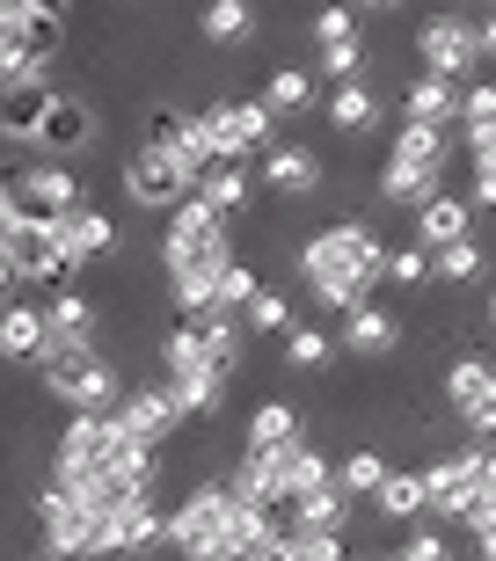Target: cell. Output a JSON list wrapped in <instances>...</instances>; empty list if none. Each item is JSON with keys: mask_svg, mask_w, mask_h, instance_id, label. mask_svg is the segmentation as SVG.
<instances>
[{"mask_svg": "<svg viewBox=\"0 0 496 561\" xmlns=\"http://www.w3.org/2000/svg\"><path fill=\"white\" fill-rule=\"evenodd\" d=\"M292 271H300L314 307L343 321L351 307H365L372 291L387 285V241H380L372 219H336V227H314L292 249Z\"/></svg>", "mask_w": 496, "mask_h": 561, "instance_id": "cell-1", "label": "cell"}, {"mask_svg": "<svg viewBox=\"0 0 496 561\" xmlns=\"http://www.w3.org/2000/svg\"><path fill=\"white\" fill-rule=\"evenodd\" d=\"M446 168H453V146H446V131L402 125V131H394V146L380 153V205H394V211L431 205L438 190H446Z\"/></svg>", "mask_w": 496, "mask_h": 561, "instance_id": "cell-2", "label": "cell"}, {"mask_svg": "<svg viewBox=\"0 0 496 561\" xmlns=\"http://www.w3.org/2000/svg\"><path fill=\"white\" fill-rule=\"evenodd\" d=\"M234 263V219L190 190L183 205L161 219V277H190V271H227Z\"/></svg>", "mask_w": 496, "mask_h": 561, "instance_id": "cell-3", "label": "cell"}, {"mask_svg": "<svg viewBox=\"0 0 496 561\" xmlns=\"http://www.w3.org/2000/svg\"><path fill=\"white\" fill-rule=\"evenodd\" d=\"M117 445H124L117 416H66L52 431V481L59 489H95L103 467L117 459Z\"/></svg>", "mask_w": 496, "mask_h": 561, "instance_id": "cell-4", "label": "cell"}, {"mask_svg": "<svg viewBox=\"0 0 496 561\" xmlns=\"http://www.w3.org/2000/svg\"><path fill=\"white\" fill-rule=\"evenodd\" d=\"M95 533H103V511L81 496V489H59L44 481L37 489V547L59 561H95Z\"/></svg>", "mask_w": 496, "mask_h": 561, "instance_id": "cell-5", "label": "cell"}, {"mask_svg": "<svg viewBox=\"0 0 496 561\" xmlns=\"http://www.w3.org/2000/svg\"><path fill=\"white\" fill-rule=\"evenodd\" d=\"M416 73H438V81H475L482 66V37H475V15H424L416 22Z\"/></svg>", "mask_w": 496, "mask_h": 561, "instance_id": "cell-6", "label": "cell"}, {"mask_svg": "<svg viewBox=\"0 0 496 561\" xmlns=\"http://www.w3.org/2000/svg\"><path fill=\"white\" fill-rule=\"evenodd\" d=\"M44 394L59 401L66 416H110L132 387H124V373H117V357H88V365H66V373H44L37 379Z\"/></svg>", "mask_w": 496, "mask_h": 561, "instance_id": "cell-7", "label": "cell"}, {"mask_svg": "<svg viewBox=\"0 0 496 561\" xmlns=\"http://www.w3.org/2000/svg\"><path fill=\"white\" fill-rule=\"evenodd\" d=\"M117 183H124V205H139V211H176L190 197V175L176 168V153H161V146H139V153H124L117 168Z\"/></svg>", "mask_w": 496, "mask_h": 561, "instance_id": "cell-8", "label": "cell"}, {"mask_svg": "<svg viewBox=\"0 0 496 561\" xmlns=\"http://www.w3.org/2000/svg\"><path fill=\"white\" fill-rule=\"evenodd\" d=\"M8 190H15V205L22 211H37V219H59V211H74V205H88V190H81V168L74 161H22V168H8Z\"/></svg>", "mask_w": 496, "mask_h": 561, "instance_id": "cell-9", "label": "cell"}, {"mask_svg": "<svg viewBox=\"0 0 496 561\" xmlns=\"http://www.w3.org/2000/svg\"><path fill=\"white\" fill-rule=\"evenodd\" d=\"M110 416H117V431H124V437H139V445H154V453H161L168 437H176V431L190 423L168 379H139V387H132V394H124L117 409H110Z\"/></svg>", "mask_w": 496, "mask_h": 561, "instance_id": "cell-10", "label": "cell"}, {"mask_svg": "<svg viewBox=\"0 0 496 561\" xmlns=\"http://www.w3.org/2000/svg\"><path fill=\"white\" fill-rule=\"evenodd\" d=\"M446 409H453V416L467 423L475 437L496 431V357L460 351L453 365H446Z\"/></svg>", "mask_w": 496, "mask_h": 561, "instance_id": "cell-11", "label": "cell"}, {"mask_svg": "<svg viewBox=\"0 0 496 561\" xmlns=\"http://www.w3.org/2000/svg\"><path fill=\"white\" fill-rule=\"evenodd\" d=\"M256 190H270V197H314L322 190V146H307V139H278V146H263L256 153Z\"/></svg>", "mask_w": 496, "mask_h": 561, "instance_id": "cell-12", "label": "cell"}, {"mask_svg": "<svg viewBox=\"0 0 496 561\" xmlns=\"http://www.w3.org/2000/svg\"><path fill=\"white\" fill-rule=\"evenodd\" d=\"M52 241H59V255L74 271H88V263H103V255L117 249V219H110L103 205H74V211L52 219Z\"/></svg>", "mask_w": 496, "mask_h": 561, "instance_id": "cell-13", "label": "cell"}, {"mask_svg": "<svg viewBox=\"0 0 496 561\" xmlns=\"http://www.w3.org/2000/svg\"><path fill=\"white\" fill-rule=\"evenodd\" d=\"M402 335H409V329H402V313L365 299V307H351L343 321H336V351H343V357H394V351H402Z\"/></svg>", "mask_w": 496, "mask_h": 561, "instance_id": "cell-14", "label": "cell"}, {"mask_svg": "<svg viewBox=\"0 0 496 561\" xmlns=\"http://www.w3.org/2000/svg\"><path fill=\"white\" fill-rule=\"evenodd\" d=\"M409 219H416V249H453V241H475V219H482V211H475V197H460V190H438V197H431V205H416L409 211Z\"/></svg>", "mask_w": 496, "mask_h": 561, "instance_id": "cell-15", "label": "cell"}, {"mask_svg": "<svg viewBox=\"0 0 496 561\" xmlns=\"http://www.w3.org/2000/svg\"><path fill=\"white\" fill-rule=\"evenodd\" d=\"M460 95H467L460 81H438V73H409L394 103H402V125H431V131H453V125H460Z\"/></svg>", "mask_w": 496, "mask_h": 561, "instance_id": "cell-16", "label": "cell"}, {"mask_svg": "<svg viewBox=\"0 0 496 561\" xmlns=\"http://www.w3.org/2000/svg\"><path fill=\"white\" fill-rule=\"evenodd\" d=\"M95 146V110H88V95H52V110H44V131H37V153H52V161H66V153H88Z\"/></svg>", "mask_w": 496, "mask_h": 561, "instance_id": "cell-17", "label": "cell"}, {"mask_svg": "<svg viewBox=\"0 0 496 561\" xmlns=\"http://www.w3.org/2000/svg\"><path fill=\"white\" fill-rule=\"evenodd\" d=\"M307 437V423H300V409L292 401H256L248 409V423H241V453H278V445H300Z\"/></svg>", "mask_w": 496, "mask_h": 561, "instance_id": "cell-18", "label": "cell"}, {"mask_svg": "<svg viewBox=\"0 0 496 561\" xmlns=\"http://www.w3.org/2000/svg\"><path fill=\"white\" fill-rule=\"evenodd\" d=\"M198 37L219 44V51H248V44L263 37V22H256V0H205V15H198Z\"/></svg>", "mask_w": 496, "mask_h": 561, "instance_id": "cell-19", "label": "cell"}, {"mask_svg": "<svg viewBox=\"0 0 496 561\" xmlns=\"http://www.w3.org/2000/svg\"><path fill=\"white\" fill-rule=\"evenodd\" d=\"M372 511H380L387 525H402V533H409V525H424V518H431V496H424V467H394V474L380 481Z\"/></svg>", "mask_w": 496, "mask_h": 561, "instance_id": "cell-20", "label": "cell"}, {"mask_svg": "<svg viewBox=\"0 0 496 561\" xmlns=\"http://www.w3.org/2000/svg\"><path fill=\"white\" fill-rule=\"evenodd\" d=\"M322 117H329V131H343V139H365L372 125H380V95H372V81H343L322 95Z\"/></svg>", "mask_w": 496, "mask_h": 561, "instance_id": "cell-21", "label": "cell"}, {"mask_svg": "<svg viewBox=\"0 0 496 561\" xmlns=\"http://www.w3.org/2000/svg\"><path fill=\"white\" fill-rule=\"evenodd\" d=\"M198 197H205L219 219H248V205H256V175H248V161H219L198 183Z\"/></svg>", "mask_w": 496, "mask_h": 561, "instance_id": "cell-22", "label": "cell"}, {"mask_svg": "<svg viewBox=\"0 0 496 561\" xmlns=\"http://www.w3.org/2000/svg\"><path fill=\"white\" fill-rule=\"evenodd\" d=\"M37 351H44V307H30V299H8L0 307V357L8 365H37Z\"/></svg>", "mask_w": 496, "mask_h": 561, "instance_id": "cell-23", "label": "cell"}, {"mask_svg": "<svg viewBox=\"0 0 496 561\" xmlns=\"http://www.w3.org/2000/svg\"><path fill=\"white\" fill-rule=\"evenodd\" d=\"M52 95H59V88H0V139H30L37 146Z\"/></svg>", "mask_w": 496, "mask_h": 561, "instance_id": "cell-24", "label": "cell"}, {"mask_svg": "<svg viewBox=\"0 0 496 561\" xmlns=\"http://www.w3.org/2000/svg\"><path fill=\"white\" fill-rule=\"evenodd\" d=\"M292 511H300L307 533H336V540H351V525H358V496H343L336 481H329V489H314V496H300Z\"/></svg>", "mask_w": 496, "mask_h": 561, "instance_id": "cell-25", "label": "cell"}, {"mask_svg": "<svg viewBox=\"0 0 496 561\" xmlns=\"http://www.w3.org/2000/svg\"><path fill=\"white\" fill-rule=\"evenodd\" d=\"M394 467H387V453H380V445H351V453L336 459V489H343V496H358V503H372L380 496V481H387Z\"/></svg>", "mask_w": 496, "mask_h": 561, "instance_id": "cell-26", "label": "cell"}, {"mask_svg": "<svg viewBox=\"0 0 496 561\" xmlns=\"http://www.w3.org/2000/svg\"><path fill=\"white\" fill-rule=\"evenodd\" d=\"M278 357H285V373H322L336 357V335L314 329V321H292V329L278 335Z\"/></svg>", "mask_w": 496, "mask_h": 561, "instance_id": "cell-27", "label": "cell"}, {"mask_svg": "<svg viewBox=\"0 0 496 561\" xmlns=\"http://www.w3.org/2000/svg\"><path fill=\"white\" fill-rule=\"evenodd\" d=\"M263 103L278 110V117H307V110H322V95H314L307 66H278V73L263 81Z\"/></svg>", "mask_w": 496, "mask_h": 561, "instance_id": "cell-28", "label": "cell"}, {"mask_svg": "<svg viewBox=\"0 0 496 561\" xmlns=\"http://www.w3.org/2000/svg\"><path fill=\"white\" fill-rule=\"evenodd\" d=\"M431 271H438V285L475 291L482 277H489V249H482V241H453V249H438V255H431Z\"/></svg>", "mask_w": 496, "mask_h": 561, "instance_id": "cell-29", "label": "cell"}, {"mask_svg": "<svg viewBox=\"0 0 496 561\" xmlns=\"http://www.w3.org/2000/svg\"><path fill=\"white\" fill-rule=\"evenodd\" d=\"M460 131H467V146H496V81H467V95H460Z\"/></svg>", "mask_w": 496, "mask_h": 561, "instance_id": "cell-30", "label": "cell"}, {"mask_svg": "<svg viewBox=\"0 0 496 561\" xmlns=\"http://www.w3.org/2000/svg\"><path fill=\"white\" fill-rule=\"evenodd\" d=\"M387 285L394 291H431L438 285V271H431V249H387Z\"/></svg>", "mask_w": 496, "mask_h": 561, "instance_id": "cell-31", "label": "cell"}, {"mask_svg": "<svg viewBox=\"0 0 496 561\" xmlns=\"http://www.w3.org/2000/svg\"><path fill=\"white\" fill-rule=\"evenodd\" d=\"M307 30H314V44H358L365 37V15H358L351 0H329V8H314Z\"/></svg>", "mask_w": 496, "mask_h": 561, "instance_id": "cell-32", "label": "cell"}, {"mask_svg": "<svg viewBox=\"0 0 496 561\" xmlns=\"http://www.w3.org/2000/svg\"><path fill=\"white\" fill-rule=\"evenodd\" d=\"M241 329L248 335H285L292 329V291H256V299H248V313H241Z\"/></svg>", "mask_w": 496, "mask_h": 561, "instance_id": "cell-33", "label": "cell"}, {"mask_svg": "<svg viewBox=\"0 0 496 561\" xmlns=\"http://www.w3.org/2000/svg\"><path fill=\"white\" fill-rule=\"evenodd\" d=\"M322 73H329L336 88H343V81H372V51H365V37H358V44H322Z\"/></svg>", "mask_w": 496, "mask_h": 561, "instance_id": "cell-34", "label": "cell"}, {"mask_svg": "<svg viewBox=\"0 0 496 561\" xmlns=\"http://www.w3.org/2000/svg\"><path fill=\"white\" fill-rule=\"evenodd\" d=\"M387 561H453V547H446L438 525H409V533L387 547Z\"/></svg>", "mask_w": 496, "mask_h": 561, "instance_id": "cell-35", "label": "cell"}, {"mask_svg": "<svg viewBox=\"0 0 496 561\" xmlns=\"http://www.w3.org/2000/svg\"><path fill=\"white\" fill-rule=\"evenodd\" d=\"M475 540V561H496V525H482V533H467Z\"/></svg>", "mask_w": 496, "mask_h": 561, "instance_id": "cell-36", "label": "cell"}, {"mask_svg": "<svg viewBox=\"0 0 496 561\" xmlns=\"http://www.w3.org/2000/svg\"><path fill=\"white\" fill-rule=\"evenodd\" d=\"M475 37H482V59H496V15H482V22H475Z\"/></svg>", "mask_w": 496, "mask_h": 561, "instance_id": "cell-37", "label": "cell"}, {"mask_svg": "<svg viewBox=\"0 0 496 561\" xmlns=\"http://www.w3.org/2000/svg\"><path fill=\"white\" fill-rule=\"evenodd\" d=\"M15 285H22V277H15V263H8V255H0V307H8V299H15Z\"/></svg>", "mask_w": 496, "mask_h": 561, "instance_id": "cell-38", "label": "cell"}, {"mask_svg": "<svg viewBox=\"0 0 496 561\" xmlns=\"http://www.w3.org/2000/svg\"><path fill=\"white\" fill-rule=\"evenodd\" d=\"M358 15H394V8H402V0H351Z\"/></svg>", "mask_w": 496, "mask_h": 561, "instance_id": "cell-39", "label": "cell"}, {"mask_svg": "<svg viewBox=\"0 0 496 561\" xmlns=\"http://www.w3.org/2000/svg\"><path fill=\"white\" fill-rule=\"evenodd\" d=\"M489 335H496V291H489Z\"/></svg>", "mask_w": 496, "mask_h": 561, "instance_id": "cell-40", "label": "cell"}, {"mask_svg": "<svg viewBox=\"0 0 496 561\" xmlns=\"http://www.w3.org/2000/svg\"><path fill=\"white\" fill-rule=\"evenodd\" d=\"M475 8H496V0H475Z\"/></svg>", "mask_w": 496, "mask_h": 561, "instance_id": "cell-41", "label": "cell"}, {"mask_svg": "<svg viewBox=\"0 0 496 561\" xmlns=\"http://www.w3.org/2000/svg\"><path fill=\"white\" fill-rule=\"evenodd\" d=\"M489 445H496V431H489Z\"/></svg>", "mask_w": 496, "mask_h": 561, "instance_id": "cell-42", "label": "cell"}]
</instances>
